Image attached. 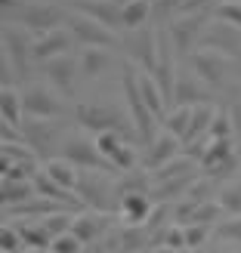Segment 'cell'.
Returning a JSON list of instances; mask_svg holds the SVG:
<instances>
[{
	"mask_svg": "<svg viewBox=\"0 0 241 253\" xmlns=\"http://www.w3.org/2000/svg\"><path fill=\"white\" fill-rule=\"evenodd\" d=\"M121 86H124V99H127V111H130V121L136 126V139L143 145H148L155 139V124H161L155 118V111L145 105L143 99V90H139V65L130 62L124 68V78H121Z\"/></svg>",
	"mask_w": 241,
	"mask_h": 253,
	"instance_id": "cell-1",
	"label": "cell"
},
{
	"mask_svg": "<svg viewBox=\"0 0 241 253\" xmlns=\"http://www.w3.org/2000/svg\"><path fill=\"white\" fill-rule=\"evenodd\" d=\"M74 121H78L87 133H105V130H118V133H136L133 121L121 115V111H115L111 105H78L74 108Z\"/></svg>",
	"mask_w": 241,
	"mask_h": 253,
	"instance_id": "cell-2",
	"label": "cell"
},
{
	"mask_svg": "<svg viewBox=\"0 0 241 253\" xmlns=\"http://www.w3.org/2000/svg\"><path fill=\"white\" fill-rule=\"evenodd\" d=\"M210 22V12H186V16H173L167 25V34L180 56H192L195 46H201V37Z\"/></svg>",
	"mask_w": 241,
	"mask_h": 253,
	"instance_id": "cell-3",
	"label": "cell"
},
{
	"mask_svg": "<svg viewBox=\"0 0 241 253\" xmlns=\"http://www.w3.org/2000/svg\"><path fill=\"white\" fill-rule=\"evenodd\" d=\"M74 192L81 195L84 207H93V210H108V213H115V210L121 207L118 185L102 182V176H99V173H90V170H81L78 185H74Z\"/></svg>",
	"mask_w": 241,
	"mask_h": 253,
	"instance_id": "cell-4",
	"label": "cell"
},
{
	"mask_svg": "<svg viewBox=\"0 0 241 253\" xmlns=\"http://www.w3.org/2000/svg\"><path fill=\"white\" fill-rule=\"evenodd\" d=\"M62 158H68L81 170H115L111 161L99 151L96 136H65L62 139Z\"/></svg>",
	"mask_w": 241,
	"mask_h": 253,
	"instance_id": "cell-5",
	"label": "cell"
},
{
	"mask_svg": "<svg viewBox=\"0 0 241 253\" xmlns=\"http://www.w3.org/2000/svg\"><path fill=\"white\" fill-rule=\"evenodd\" d=\"M68 28H71V34L78 37L84 46H105L108 49V46L121 43V31L108 28V25H102L99 19L87 16V12H81V9L68 16Z\"/></svg>",
	"mask_w": 241,
	"mask_h": 253,
	"instance_id": "cell-6",
	"label": "cell"
},
{
	"mask_svg": "<svg viewBox=\"0 0 241 253\" xmlns=\"http://www.w3.org/2000/svg\"><path fill=\"white\" fill-rule=\"evenodd\" d=\"M127 46H130V59L136 62L143 71H158V56H161V31L155 28H136V31H127Z\"/></svg>",
	"mask_w": 241,
	"mask_h": 253,
	"instance_id": "cell-7",
	"label": "cell"
},
{
	"mask_svg": "<svg viewBox=\"0 0 241 253\" xmlns=\"http://www.w3.org/2000/svg\"><path fill=\"white\" fill-rule=\"evenodd\" d=\"M192 68H195V74L201 81H204L207 86H223L226 84V78H229V68H232V56H226V53H220V49H210V46H198L192 56Z\"/></svg>",
	"mask_w": 241,
	"mask_h": 253,
	"instance_id": "cell-8",
	"label": "cell"
},
{
	"mask_svg": "<svg viewBox=\"0 0 241 253\" xmlns=\"http://www.w3.org/2000/svg\"><path fill=\"white\" fill-rule=\"evenodd\" d=\"M62 19H68V16L53 3V0H28V3L19 6V19L16 22L22 25V28H28V31L44 34V31L59 28Z\"/></svg>",
	"mask_w": 241,
	"mask_h": 253,
	"instance_id": "cell-9",
	"label": "cell"
},
{
	"mask_svg": "<svg viewBox=\"0 0 241 253\" xmlns=\"http://www.w3.org/2000/svg\"><path fill=\"white\" fill-rule=\"evenodd\" d=\"M3 43H6L3 62H6V65H12V74H16V78H25L28 62L34 59V56H31V43H34V41H28V28H22V25H6Z\"/></svg>",
	"mask_w": 241,
	"mask_h": 253,
	"instance_id": "cell-10",
	"label": "cell"
},
{
	"mask_svg": "<svg viewBox=\"0 0 241 253\" xmlns=\"http://www.w3.org/2000/svg\"><path fill=\"white\" fill-rule=\"evenodd\" d=\"M201 46L220 49V53H226V56H241V28H235V25L223 22V19H213L204 28Z\"/></svg>",
	"mask_w": 241,
	"mask_h": 253,
	"instance_id": "cell-11",
	"label": "cell"
},
{
	"mask_svg": "<svg viewBox=\"0 0 241 253\" xmlns=\"http://www.w3.org/2000/svg\"><path fill=\"white\" fill-rule=\"evenodd\" d=\"M59 90H49V86H28L22 93L25 99V118H59L65 105L56 96Z\"/></svg>",
	"mask_w": 241,
	"mask_h": 253,
	"instance_id": "cell-12",
	"label": "cell"
},
{
	"mask_svg": "<svg viewBox=\"0 0 241 253\" xmlns=\"http://www.w3.org/2000/svg\"><path fill=\"white\" fill-rule=\"evenodd\" d=\"M78 71H81V59H74V56H56V59H49L44 62V74H47V81L53 84V90H59L62 96H71L74 93V81H78Z\"/></svg>",
	"mask_w": 241,
	"mask_h": 253,
	"instance_id": "cell-13",
	"label": "cell"
},
{
	"mask_svg": "<svg viewBox=\"0 0 241 253\" xmlns=\"http://www.w3.org/2000/svg\"><path fill=\"white\" fill-rule=\"evenodd\" d=\"M111 222H115V213H108V210H93V207H87L84 213H74L71 232L78 235V238H81L84 244H90V241H96V238L108 235Z\"/></svg>",
	"mask_w": 241,
	"mask_h": 253,
	"instance_id": "cell-14",
	"label": "cell"
},
{
	"mask_svg": "<svg viewBox=\"0 0 241 253\" xmlns=\"http://www.w3.org/2000/svg\"><path fill=\"white\" fill-rule=\"evenodd\" d=\"M71 37H74V34L65 31V28H53V31L37 34L34 43H31L34 62H49V59H56V56H65L68 46H71Z\"/></svg>",
	"mask_w": 241,
	"mask_h": 253,
	"instance_id": "cell-15",
	"label": "cell"
},
{
	"mask_svg": "<svg viewBox=\"0 0 241 253\" xmlns=\"http://www.w3.org/2000/svg\"><path fill=\"white\" fill-rule=\"evenodd\" d=\"M173 99H176V105H198V102H207V84L195 74V68H183L180 74H176ZM173 99H170V102H173Z\"/></svg>",
	"mask_w": 241,
	"mask_h": 253,
	"instance_id": "cell-16",
	"label": "cell"
},
{
	"mask_svg": "<svg viewBox=\"0 0 241 253\" xmlns=\"http://www.w3.org/2000/svg\"><path fill=\"white\" fill-rule=\"evenodd\" d=\"M22 136H25V142H28L41 158L49 155V145H56V124L49 121V118H25L22 124Z\"/></svg>",
	"mask_w": 241,
	"mask_h": 253,
	"instance_id": "cell-17",
	"label": "cell"
},
{
	"mask_svg": "<svg viewBox=\"0 0 241 253\" xmlns=\"http://www.w3.org/2000/svg\"><path fill=\"white\" fill-rule=\"evenodd\" d=\"M176 155H183V139L173 136L170 130H161V133L148 142L145 167H148V170H158V167H164L167 161H173Z\"/></svg>",
	"mask_w": 241,
	"mask_h": 253,
	"instance_id": "cell-18",
	"label": "cell"
},
{
	"mask_svg": "<svg viewBox=\"0 0 241 253\" xmlns=\"http://www.w3.org/2000/svg\"><path fill=\"white\" fill-rule=\"evenodd\" d=\"M124 3L127 0H78V9L99 19L115 31H124Z\"/></svg>",
	"mask_w": 241,
	"mask_h": 253,
	"instance_id": "cell-19",
	"label": "cell"
},
{
	"mask_svg": "<svg viewBox=\"0 0 241 253\" xmlns=\"http://www.w3.org/2000/svg\"><path fill=\"white\" fill-rule=\"evenodd\" d=\"M151 210H155V198L151 192H130V195H121V216L127 225H143Z\"/></svg>",
	"mask_w": 241,
	"mask_h": 253,
	"instance_id": "cell-20",
	"label": "cell"
},
{
	"mask_svg": "<svg viewBox=\"0 0 241 253\" xmlns=\"http://www.w3.org/2000/svg\"><path fill=\"white\" fill-rule=\"evenodd\" d=\"M139 90H143L145 105L155 111V118H158V121L167 118V111H170V99H167L164 86L158 84V78H155L151 71H143V68H139Z\"/></svg>",
	"mask_w": 241,
	"mask_h": 253,
	"instance_id": "cell-21",
	"label": "cell"
},
{
	"mask_svg": "<svg viewBox=\"0 0 241 253\" xmlns=\"http://www.w3.org/2000/svg\"><path fill=\"white\" fill-rule=\"evenodd\" d=\"M213 118H217V108H213L210 102H198V105L192 108V124H189V133H186V139H183V145L204 139L207 130H210V124H213Z\"/></svg>",
	"mask_w": 241,
	"mask_h": 253,
	"instance_id": "cell-22",
	"label": "cell"
},
{
	"mask_svg": "<svg viewBox=\"0 0 241 253\" xmlns=\"http://www.w3.org/2000/svg\"><path fill=\"white\" fill-rule=\"evenodd\" d=\"M0 115H3L6 124H16V126L25 124V99L12 84H6L0 90Z\"/></svg>",
	"mask_w": 241,
	"mask_h": 253,
	"instance_id": "cell-23",
	"label": "cell"
},
{
	"mask_svg": "<svg viewBox=\"0 0 241 253\" xmlns=\"http://www.w3.org/2000/svg\"><path fill=\"white\" fill-rule=\"evenodd\" d=\"M111 65V56L105 46H84L81 49V74L84 78H102Z\"/></svg>",
	"mask_w": 241,
	"mask_h": 253,
	"instance_id": "cell-24",
	"label": "cell"
},
{
	"mask_svg": "<svg viewBox=\"0 0 241 253\" xmlns=\"http://www.w3.org/2000/svg\"><path fill=\"white\" fill-rule=\"evenodd\" d=\"M44 170L53 176L59 185H65V188H74V185H78V176H81V167H74V164L68 158H62V155L59 158H49L44 164Z\"/></svg>",
	"mask_w": 241,
	"mask_h": 253,
	"instance_id": "cell-25",
	"label": "cell"
},
{
	"mask_svg": "<svg viewBox=\"0 0 241 253\" xmlns=\"http://www.w3.org/2000/svg\"><path fill=\"white\" fill-rule=\"evenodd\" d=\"M0 192H3V207H12V204H22V201L34 198L37 188H34V179H3Z\"/></svg>",
	"mask_w": 241,
	"mask_h": 253,
	"instance_id": "cell-26",
	"label": "cell"
},
{
	"mask_svg": "<svg viewBox=\"0 0 241 253\" xmlns=\"http://www.w3.org/2000/svg\"><path fill=\"white\" fill-rule=\"evenodd\" d=\"M192 108H195V105H176V108H170V111H167V118L161 121V126H164V130H170L173 136L186 139L189 124H192Z\"/></svg>",
	"mask_w": 241,
	"mask_h": 253,
	"instance_id": "cell-27",
	"label": "cell"
},
{
	"mask_svg": "<svg viewBox=\"0 0 241 253\" xmlns=\"http://www.w3.org/2000/svg\"><path fill=\"white\" fill-rule=\"evenodd\" d=\"M151 0H127L124 3V31H136L148 22Z\"/></svg>",
	"mask_w": 241,
	"mask_h": 253,
	"instance_id": "cell-28",
	"label": "cell"
},
{
	"mask_svg": "<svg viewBox=\"0 0 241 253\" xmlns=\"http://www.w3.org/2000/svg\"><path fill=\"white\" fill-rule=\"evenodd\" d=\"M16 225H19V232H22L28 247H44V250L53 247V235H49V229L44 225V219L41 222H16Z\"/></svg>",
	"mask_w": 241,
	"mask_h": 253,
	"instance_id": "cell-29",
	"label": "cell"
},
{
	"mask_svg": "<svg viewBox=\"0 0 241 253\" xmlns=\"http://www.w3.org/2000/svg\"><path fill=\"white\" fill-rule=\"evenodd\" d=\"M223 213L226 207L220 204V198H207V201H201V204L195 207V213L189 216V222H204V225H217L223 219Z\"/></svg>",
	"mask_w": 241,
	"mask_h": 253,
	"instance_id": "cell-30",
	"label": "cell"
},
{
	"mask_svg": "<svg viewBox=\"0 0 241 253\" xmlns=\"http://www.w3.org/2000/svg\"><path fill=\"white\" fill-rule=\"evenodd\" d=\"M235 130H238V126H235L232 111H217V118H213L207 136H210V139H232V136H235Z\"/></svg>",
	"mask_w": 241,
	"mask_h": 253,
	"instance_id": "cell-31",
	"label": "cell"
},
{
	"mask_svg": "<svg viewBox=\"0 0 241 253\" xmlns=\"http://www.w3.org/2000/svg\"><path fill=\"white\" fill-rule=\"evenodd\" d=\"M127 142L124 139V133H118V130H105V133H96V145H99V151H102V155L111 161L115 158V151L121 148ZM111 167H115V164H111Z\"/></svg>",
	"mask_w": 241,
	"mask_h": 253,
	"instance_id": "cell-32",
	"label": "cell"
},
{
	"mask_svg": "<svg viewBox=\"0 0 241 253\" xmlns=\"http://www.w3.org/2000/svg\"><path fill=\"white\" fill-rule=\"evenodd\" d=\"M22 247H28V244H25L19 225H16V222L3 225V232H0V250H3V253H19Z\"/></svg>",
	"mask_w": 241,
	"mask_h": 253,
	"instance_id": "cell-33",
	"label": "cell"
},
{
	"mask_svg": "<svg viewBox=\"0 0 241 253\" xmlns=\"http://www.w3.org/2000/svg\"><path fill=\"white\" fill-rule=\"evenodd\" d=\"M186 225V247H192V250H201L207 244V238H210V225L204 222H183Z\"/></svg>",
	"mask_w": 241,
	"mask_h": 253,
	"instance_id": "cell-34",
	"label": "cell"
},
{
	"mask_svg": "<svg viewBox=\"0 0 241 253\" xmlns=\"http://www.w3.org/2000/svg\"><path fill=\"white\" fill-rule=\"evenodd\" d=\"M213 16L235 25V28H241V3L238 0H220V3L213 6Z\"/></svg>",
	"mask_w": 241,
	"mask_h": 253,
	"instance_id": "cell-35",
	"label": "cell"
},
{
	"mask_svg": "<svg viewBox=\"0 0 241 253\" xmlns=\"http://www.w3.org/2000/svg\"><path fill=\"white\" fill-rule=\"evenodd\" d=\"M53 253H84V241L74 232H62L53 238V247H49Z\"/></svg>",
	"mask_w": 241,
	"mask_h": 253,
	"instance_id": "cell-36",
	"label": "cell"
},
{
	"mask_svg": "<svg viewBox=\"0 0 241 253\" xmlns=\"http://www.w3.org/2000/svg\"><path fill=\"white\" fill-rule=\"evenodd\" d=\"M115 250H121V232L118 235H102V238H96V241H90V244H84V253H115Z\"/></svg>",
	"mask_w": 241,
	"mask_h": 253,
	"instance_id": "cell-37",
	"label": "cell"
},
{
	"mask_svg": "<svg viewBox=\"0 0 241 253\" xmlns=\"http://www.w3.org/2000/svg\"><path fill=\"white\" fill-rule=\"evenodd\" d=\"M111 164H115V170H118V173L136 170V148H133L130 142H124V145L115 151V158H111Z\"/></svg>",
	"mask_w": 241,
	"mask_h": 253,
	"instance_id": "cell-38",
	"label": "cell"
},
{
	"mask_svg": "<svg viewBox=\"0 0 241 253\" xmlns=\"http://www.w3.org/2000/svg\"><path fill=\"white\" fill-rule=\"evenodd\" d=\"M220 204L226 207V213H241V182H232V185H226L223 192H220Z\"/></svg>",
	"mask_w": 241,
	"mask_h": 253,
	"instance_id": "cell-39",
	"label": "cell"
},
{
	"mask_svg": "<svg viewBox=\"0 0 241 253\" xmlns=\"http://www.w3.org/2000/svg\"><path fill=\"white\" fill-rule=\"evenodd\" d=\"M213 0H180V6H176L173 16H186V12H210Z\"/></svg>",
	"mask_w": 241,
	"mask_h": 253,
	"instance_id": "cell-40",
	"label": "cell"
},
{
	"mask_svg": "<svg viewBox=\"0 0 241 253\" xmlns=\"http://www.w3.org/2000/svg\"><path fill=\"white\" fill-rule=\"evenodd\" d=\"M220 235H223V238H232V241L241 244V213H238L235 219H229L226 225H220Z\"/></svg>",
	"mask_w": 241,
	"mask_h": 253,
	"instance_id": "cell-41",
	"label": "cell"
},
{
	"mask_svg": "<svg viewBox=\"0 0 241 253\" xmlns=\"http://www.w3.org/2000/svg\"><path fill=\"white\" fill-rule=\"evenodd\" d=\"M143 253H176L173 247H167V244H151V247H145Z\"/></svg>",
	"mask_w": 241,
	"mask_h": 253,
	"instance_id": "cell-42",
	"label": "cell"
},
{
	"mask_svg": "<svg viewBox=\"0 0 241 253\" xmlns=\"http://www.w3.org/2000/svg\"><path fill=\"white\" fill-rule=\"evenodd\" d=\"M22 3H28V0H0V6H3V9H19Z\"/></svg>",
	"mask_w": 241,
	"mask_h": 253,
	"instance_id": "cell-43",
	"label": "cell"
},
{
	"mask_svg": "<svg viewBox=\"0 0 241 253\" xmlns=\"http://www.w3.org/2000/svg\"><path fill=\"white\" fill-rule=\"evenodd\" d=\"M207 253H238V250H232V247H226V244H223V247H210Z\"/></svg>",
	"mask_w": 241,
	"mask_h": 253,
	"instance_id": "cell-44",
	"label": "cell"
},
{
	"mask_svg": "<svg viewBox=\"0 0 241 253\" xmlns=\"http://www.w3.org/2000/svg\"><path fill=\"white\" fill-rule=\"evenodd\" d=\"M25 253H53V250H44V247H25Z\"/></svg>",
	"mask_w": 241,
	"mask_h": 253,
	"instance_id": "cell-45",
	"label": "cell"
},
{
	"mask_svg": "<svg viewBox=\"0 0 241 253\" xmlns=\"http://www.w3.org/2000/svg\"><path fill=\"white\" fill-rule=\"evenodd\" d=\"M115 253H124V250H115Z\"/></svg>",
	"mask_w": 241,
	"mask_h": 253,
	"instance_id": "cell-46",
	"label": "cell"
},
{
	"mask_svg": "<svg viewBox=\"0 0 241 253\" xmlns=\"http://www.w3.org/2000/svg\"><path fill=\"white\" fill-rule=\"evenodd\" d=\"M238 3H241V0H238Z\"/></svg>",
	"mask_w": 241,
	"mask_h": 253,
	"instance_id": "cell-47",
	"label": "cell"
}]
</instances>
